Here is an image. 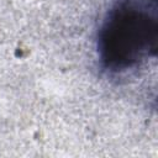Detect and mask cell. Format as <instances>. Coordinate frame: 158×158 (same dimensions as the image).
I'll list each match as a JSON object with an SVG mask.
<instances>
[{"mask_svg":"<svg viewBox=\"0 0 158 158\" xmlns=\"http://www.w3.org/2000/svg\"><path fill=\"white\" fill-rule=\"evenodd\" d=\"M158 42V0H117L100 28L102 67L122 73L153 57Z\"/></svg>","mask_w":158,"mask_h":158,"instance_id":"6da1fadb","label":"cell"}]
</instances>
